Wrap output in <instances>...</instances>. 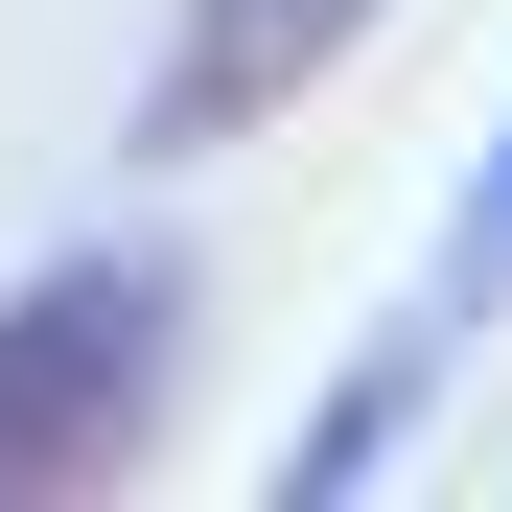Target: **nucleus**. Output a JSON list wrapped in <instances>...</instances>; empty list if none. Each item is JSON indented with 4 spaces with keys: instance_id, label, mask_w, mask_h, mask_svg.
<instances>
[{
    "instance_id": "7ed1b4c3",
    "label": "nucleus",
    "mask_w": 512,
    "mask_h": 512,
    "mask_svg": "<svg viewBox=\"0 0 512 512\" xmlns=\"http://www.w3.org/2000/svg\"><path fill=\"white\" fill-rule=\"evenodd\" d=\"M489 303H512V140H489V187H466V233H443V303H419V326H443V350H466Z\"/></svg>"
},
{
    "instance_id": "f257e3e1",
    "label": "nucleus",
    "mask_w": 512,
    "mask_h": 512,
    "mask_svg": "<svg viewBox=\"0 0 512 512\" xmlns=\"http://www.w3.org/2000/svg\"><path fill=\"white\" fill-rule=\"evenodd\" d=\"M163 373H187V280L163 256H47L0 303V512H94L163 443Z\"/></svg>"
},
{
    "instance_id": "f03ea898",
    "label": "nucleus",
    "mask_w": 512,
    "mask_h": 512,
    "mask_svg": "<svg viewBox=\"0 0 512 512\" xmlns=\"http://www.w3.org/2000/svg\"><path fill=\"white\" fill-rule=\"evenodd\" d=\"M373 24H396V0H187L117 140H140V163H233V140H280V117H303Z\"/></svg>"
}]
</instances>
